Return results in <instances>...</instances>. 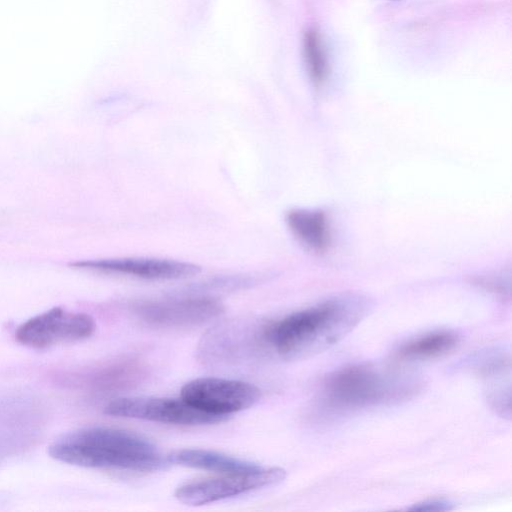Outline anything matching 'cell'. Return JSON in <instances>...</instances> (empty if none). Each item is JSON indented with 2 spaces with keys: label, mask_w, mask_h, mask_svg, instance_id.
Returning <instances> with one entry per match:
<instances>
[{
  "label": "cell",
  "mask_w": 512,
  "mask_h": 512,
  "mask_svg": "<svg viewBox=\"0 0 512 512\" xmlns=\"http://www.w3.org/2000/svg\"><path fill=\"white\" fill-rule=\"evenodd\" d=\"M104 412L112 416L177 425L212 424L225 419L200 411L182 398L122 397L109 402Z\"/></svg>",
  "instance_id": "obj_7"
},
{
  "label": "cell",
  "mask_w": 512,
  "mask_h": 512,
  "mask_svg": "<svg viewBox=\"0 0 512 512\" xmlns=\"http://www.w3.org/2000/svg\"><path fill=\"white\" fill-rule=\"evenodd\" d=\"M95 329L96 324L90 315L54 307L19 325L15 339L24 346L44 349L87 339Z\"/></svg>",
  "instance_id": "obj_4"
},
{
  "label": "cell",
  "mask_w": 512,
  "mask_h": 512,
  "mask_svg": "<svg viewBox=\"0 0 512 512\" xmlns=\"http://www.w3.org/2000/svg\"><path fill=\"white\" fill-rule=\"evenodd\" d=\"M303 53L311 79L317 84L322 83L327 75V59L322 40L316 31L305 33Z\"/></svg>",
  "instance_id": "obj_13"
},
{
  "label": "cell",
  "mask_w": 512,
  "mask_h": 512,
  "mask_svg": "<svg viewBox=\"0 0 512 512\" xmlns=\"http://www.w3.org/2000/svg\"><path fill=\"white\" fill-rule=\"evenodd\" d=\"M49 454L60 462L97 469L148 472L163 468L168 462L143 436L102 426L63 435L50 445Z\"/></svg>",
  "instance_id": "obj_1"
},
{
  "label": "cell",
  "mask_w": 512,
  "mask_h": 512,
  "mask_svg": "<svg viewBox=\"0 0 512 512\" xmlns=\"http://www.w3.org/2000/svg\"><path fill=\"white\" fill-rule=\"evenodd\" d=\"M167 460L191 468L220 474L248 473L262 467L245 460L205 449H182L172 452Z\"/></svg>",
  "instance_id": "obj_10"
},
{
  "label": "cell",
  "mask_w": 512,
  "mask_h": 512,
  "mask_svg": "<svg viewBox=\"0 0 512 512\" xmlns=\"http://www.w3.org/2000/svg\"><path fill=\"white\" fill-rule=\"evenodd\" d=\"M452 508V503L444 499H428L414 504L411 511H447Z\"/></svg>",
  "instance_id": "obj_14"
},
{
  "label": "cell",
  "mask_w": 512,
  "mask_h": 512,
  "mask_svg": "<svg viewBox=\"0 0 512 512\" xmlns=\"http://www.w3.org/2000/svg\"><path fill=\"white\" fill-rule=\"evenodd\" d=\"M365 313L366 307L361 301L328 300L267 325L262 337L282 356L312 355L339 342Z\"/></svg>",
  "instance_id": "obj_2"
},
{
  "label": "cell",
  "mask_w": 512,
  "mask_h": 512,
  "mask_svg": "<svg viewBox=\"0 0 512 512\" xmlns=\"http://www.w3.org/2000/svg\"><path fill=\"white\" fill-rule=\"evenodd\" d=\"M181 398L200 411L226 418L254 405L260 398V390L238 380L198 378L182 387Z\"/></svg>",
  "instance_id": "obj_5"
},
{
  "label": "cell",
  "mask_w": 512,
  "mask_h": 512,
  "mask_svg": "<svg viewBox=\"0 0 512 512\" xmlns=\"http://www.w3.org/2000/svg\"><path fill=\"white\" fill-rule=\"evenodd\" d=\"M418 384L403 376L358 364L339 369L324 382L322 399L333 411H351L399 401L414 394Z\"/></svg>",
  "instance_id": "obj_3"
},
{
  "label": "cell",
  "mask_w": 512,
  "mask_h": 512,
  "mask_svg": "<svg viewBox=\"0 0 512 512\" xmlns=\"http://www.w3.org/2000/svg\"><path fill=\"white\" fill-rule=\"evenodd\" d=\"M285 476V470L279 467H262L248 473L223 474L220 477L185 483L176 489L175 496L182 503L199 506L277 484L284 480Z\"/></svg>",
  "instance_id": "obj_6"
},
{
  "label": "cell",
  "mask_w": 512,
  "mask_h": 512,
  "mask_svg": "<svg viewBox=\"0 0 512 512\" xmlns=\"http://www.w3.org/2000/svg\"><path fill=\"white\" fill-rule=\"evenodd\" d=\"M73 267L104 274L128 276L146 280H171L191 277L201 267L183 261L162 258H113L79 261Z\"/></svg>",
  "instance_id": "obj_9"
},
{
  "label": "cell",
  "mask_w": 512,
  "mask_h": 512,
  "mask_svg": "<svg viewBox=\"0 0 512 512\" xmlns=\"http://www.w3.org/2000/svg\"><path fill=\"white\" fill-rule=\"evenodd\" d=\"M134 314L146 324L158 328H182L201 325L224 311L222 303L211 297H188L141 301L133 304Z\"/></svg>",
  "instance_id": "obj_8"
},
{
  "label": "cell",
  "mask_w": 512,
  "mask_h": 512,
  "mask_svg": "<svg viewBox=\"0 0 512 512\" xmlns=\"http://www.w3.org/2000/svg\"><path fill=\"white\" fill-rule=\"evenodd\" d=\"M286 224L296 239L315 252H323L330 243L327 217L320 210L291 209Z\"/></svg>",
  "instance_id": "obj_11"
},
{
  "label": "cell",
  "mask_w": 512,
  "mask_h": 512,
  "mask_svg": "<svg viewBox=\"0 0 512 512\" xmlns=\"http://www.w3.org/2000/svg\"><path fill=\"white\" fill-rule=\"evenodd\" d=\"M458 336L449 330H438L419 336L397 351V357L403 360H425L436 358L453 350Z\"/></svg>",
  "instance_id": "obj_12"
}]
</instances>
